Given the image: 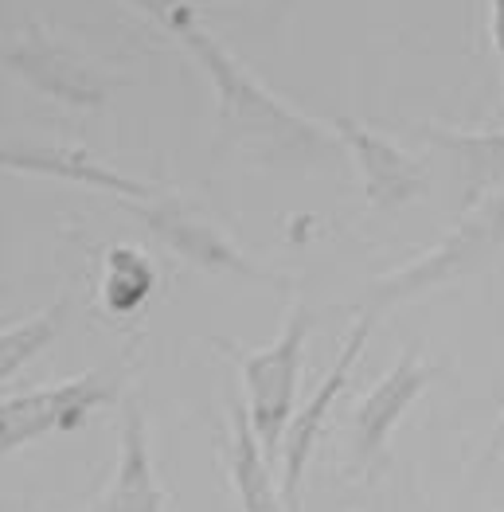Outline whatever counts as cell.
<instances>
[{
  "instance_id": "obj_16",
  "label": "cell",
  "mask_w": 504,
  "mask_h": 512,
  "mask_svg": "<svg viewBox=\"0 0 504 512\" xmlns=\"http://www.w3.org/2000/svg\"><path fill=\"white\" fill-rule=\"evenodd\" d=\"M493 8V47L501 55V71H504V0H489Z\"/></svg>"
},
{
  "instance_id": "obj_1",
  "label": "cell",
  "mask_w": 504,
  "mask_h": 512,
  "mask_svg": "<svg viewBox=\"0 0 504 512\" xmlns=\"http://www.w3.org/2000/svg\"><path fill=\"white\" fill-rule=\"evenodd\" d=\"M145 16H153L180 43L196 67L208 75L215 90V122H219V145L227 153H239L266 169H333L340 165V137L321 122L297 114L274 90L254 79L251 71L211 36L192 12L188 0H133Z\"/></svg>"
},
{
  "instance_id": "obj_10",
  "label": "cell",
  "mask_w": 504,
  "mask_h": 512,
  "mask_svg": "<svg viewBox=\"0 0 504 512\" xmlns=\"http://www.w3.org/2000/svg\"><path fill=\"white\" fill-rule=\"evenodd\" d=\"M0 172L83 184V188L106 192V196H122V200L126 196L129 200H157L161 196L157 184L110 169V165L94 161L83 149H59V145H0Z\"/></svg>"
},
{
  "instance_id": "obj_17",
  "label": "cell",
  "mask_w": 504,
  "mask_h": 512,
  "mask_svg": "<svg viewBox=\"0 0 504 512\" xmlns=\"http://www.w3.org/2000/svg\"><path fill=\"white\" fill-rule=\"evenodd\" d=\"M489 462H504V415L493 430V438H489Z\"/></svg>"
},
{
  "instance_id": "obj_14",
  "label": "cell",
  "mask_w": 504,
  "mask_h": 512,
  "mask_svg": "<svg viewBox=\"0 0 504 512\" xmlns=\"http://www.w3.org/2000/svg\"><path fill=\"white\" fill-rule=\"evenodd\" d=\"M67 309H71V301L55 298L36 317H28V321H20L12 329H0V384L12 380L24 364H32L43 348L59 337V329L67 321Z\"/></svg>"
},
{
  "instance_id": "obj_11",
  "label": "cell",
  "mask_w": 504,
  "mask_h": 512,
  "mask_svg": "<svg viewBox=\"0 0 504 512\" xmlns=\"http://www.w3.org/2000/svg\"><path fill=\"white\" fill-rule=\"evenodd\" d=\"M98 512H168L165 489L157 477L153 446H149V423L137 395H129L122 407L118 427V466L110 477V489L102 497Z\"/></svg>"
},
{
  "instance_id": "obj_8",
  "label": "cell",
  "mask_w": 504,
  "mask_h": 512,
  "mask_svg": "<svg viewBox=\"0 0 504 512\" xmlns=\"http://www.w3.org/2000/svg\"><path fill=\"white\" fill-rule=\"evenodd\" d=\"M430 380H434V368L422 364L419 344H411V348L383 372V380L360 399V407H356V415H352V462H356V470H364V473L376 470V462L383 458V450H387L395 427H399L403 415L415 407V399L426 391Z\"/></svg>"
},
{
  "instance_id": "obj_7",
  "label": "cell",
  "mask_w": 504,
  "mask_h": 512,
  "mask_svg": "<svg viewBox=\"0 0 504 512\" xmlns=\"http://www.w3.org/2000/svg\"><path fill=\"white\" fill-rule=\"evenodd\" d=\"M126 204V200H122ZM129 212L145 223V231L153 239H161L172 255H180L184 262L208 270V274H231V278H251V282H266V274L254 266L251 258H243L235 251V243L211 227L208 219L192 215L180 200H129Z\"/></svg>"
},
{
  "instance_id": "obj_4",
  "label": "cell",
  "mask_w": 504,
  "mask_h": 512,
  "mask_svg": "<svg viewBox=\"0 0 504 512\" xmlns=\"http://www.w3.org/2000/svg\"><path fill=\"white\" fill-rule=\"evenodd\" d=\"M0 67L16 75L36 94L71 106V110H98L110 94V79L75 51L67 40L47 32L43 24H24L0 36Z\"/></svg>"
},
{
  "instance_id": "obj_3",
  "label": "cell",
  "mask_w": 504,
  "mask_h": 512,
  "mask_svg": "<svg viewBox=\"0 0 504 512\" xmlns=\"http://www.w3.org/2000/svg\"><path fill=\"white\" fill-rule=\"evenodd\" d=\"M313 333V313L309 305H294L282 333L274 344L239 352V368H243V387H247V419L254 427V438L266 454V462H278L282 450V434L294 419L297 380H301V356L305 341Z\"/></svg>"
},
{
  "instance_id": "obj_6",
  "label": "cell",
  "mask_w": 504,
  "mask_h": 512,
  "mask_svg": "<svg viewBox=\"0 0 504 512\" xmlns=\"http://www.w3.org/2000/svg\"><path fill=\"white\" fill-rule=\"evenodd\" d=\"M368 337H372V321H368V317H356V325H352L348 337H344V348H340L336 364L325 372V380L317 384V391L309 395V403L290 419V427L282 434L278 462H282V497H286L290 512L301 509V481H305V470H309V462H313L317 438H321V430L329 423V411H333V403L340 399V391L352 380V372H356V364H360V352H364Z\"/></svg>"
},
{
  "instance_id": "obj_13",
  "label": "cell",
  "mask_w": 504,
  "mask_h": 512,
  "mask_svg": "<svg viewBox=\"0 0 504 512\" xmlns=\"http://www.w3.org/2000/svg\"><path fill=\"white\" fill-rule=\"evenodd\" d=\"M227 473L239 497V512H290L282 489L274 485V470L254 438L247 407H231V442H227Z\"/></svg>"
},
{
  "instance_id": "obj_15",
  "label": "cell",
  "mask_w": 504,
  "mask_h": 512,
  "mask_svg": "<svg viewBox=\"0 0 504 512\" xmlns=\"http://www.w3.org/2000/svg\"><path fill=\"white\" fill-rule=\"evenodd\" d=\"M157 286V270L141 251L114 247L106 258V301L114 313H133L141 301L153 294Z\"/></svg>"
},
{
  "instance_id": "obj_12",
  "label": "cell",
  "mask_w": 504,
  "mask_h": 512,
  "mask_svg": "<svg viewBox=\"0 0 504 512\" xmlns=\"http://www.w3.org/2000/svg\"><path fill=\"white\" fill-rule=\"evenodd\" d=\"M422 141L454 157L458 169V212L477 208L481 200L504 192V133L501 129H450L422 126Z\"/></svg>"
},
{
  "instance_id": "obj_9",
  "label": "cell",
  "mask_w": 504,
  "mask_h": 512,
  "mask_svg": "<svg viewBox=\"0 0 504 512\" xmlns=\"http://www.w3.org/2000/svg\"><path fill=\"white\" fill-rule=\"evenodd\" d=\"M333 133L340 145L352 153L356 169L364 176V196L376 212H395L407 208L411 200L422 196V161H415L403 145L383 137L376 129L360 126L356 118H333Z\"/></svg>"
},
{
  "instance_id": "obj_2",
  "label": "cell",
  "mask_w": 504,
  "mask_h": 512,
  "mask_svg": "<svg viewBox=\"0 0 504 512\" xmlns=\"http://www.w3.org/2000/svg\"><path fill=\"white\" fill-rule=\"evenodd\" d=\"M504 247V192L481 200L477 208L462 212L458 227L434 243L426 255H419L411 266L395 270V274H383L379 282L368 286L364 305H360V317H368L376 325L379 317L403 301H415L422 294H434V290H446L454 282H462L469 274H477L481 266H489L493 258L501 255Z\"/></svg>"
},
{
  "instance_id": "obj_5",
  "label": "cell",
  "mask_w": 504,
  "mask_h": 512,
  "mask_svg": "<svg viewBox=\"0 0 504 512\" xmlns=\"http://www.w3.org/2000/svg\"><path fill=\"white\" fill-rule=\"evenodd\" d=\"M122 384L110 372H83L63 384H47L24 395H12L0 403V458L16 454L28 442H40L47 434L79 430L102 407L118 403Z\"/></svg>"
}]
</instances>
